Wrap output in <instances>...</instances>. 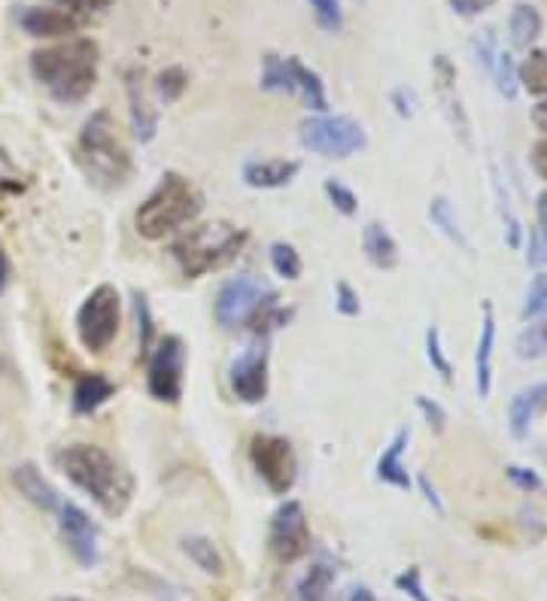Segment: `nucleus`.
Listing matches in <instances>:
<instances>
[{
    "label": "nucleus",
    "instance_id": "obj_1",
    "mask_svg": "<svg viewBox=\"0 0 547 601\" xmlns=\"http://www.w3.org/2000/svg\"><path fill=\"white\" fill-rule=\"evenodd\" d=\"M101 49L89 37H70L55 47L37 49L31 55V73L59 104H82L98 82Z\"/></svg>",
    "mask_w": 547,
    "mask_h": 601
},
{
    "label": "nucleus",
    "instance_id": "obj_2",
    "mask_svg": "<svg viewBox=\"0 0 547 601\" xmlns=\"http://www.w3.org/2000/svg\"><path fill=\"white\" fill-rule=\"evenodd\" d=\"M59 468L70 483L82 489L104 513H110V517L125 513L134 483L104 447H98V444H70L59 452Z\"/></svg>",
    "mask_w": 547,
    "mask_h": 601
},
{
    "label": "nucleus",
    "instance_id": "obj_3",
    "mask_svg": "<svg viewBox=\"0 0 547 601\" xmlns=\"http://www.w3.org/2000/svg\"><path fill=\"white\" fill-rule=\"evenodd\" d=\"M201 210H204V197L199 189L189 183L186 176L168 171L134 213V228L146 241H162L168 234L186 228Z\"/></svg>",
    "mask_w": 547,
    "mask_h": 601
},
{
    "label": "nucleus",
    "instance_id": "obj_4",
    "mask_svg": "<svg viewBox=\"0 0 547 601\" xmlns=\"http://www.w3.org/2000/svg\"><path fill=\"white\" fill-rule=\"evenodd\" d=\"M77 155L85 174L104 189H119L129 183L131 155L117 137V122L107 110H98L85 119L77 143Z\"/></svg>",
    "mask_w": 547,
    "mask_h": 601
},
{
    "label": "nucleus",
    "instance_id": "obj_5",
    "mask_svg": "<svg viewBox=\"0 0 547 601\" xmlns=\"http://www.w3.org/2000/svg\"><path fill=\"white\" fill-rule=\"evenodd\" d=\"M246 237L250 234L244 228H234L229 222H207L180 234L171 243V255L189 279H199L216 267L229 265L234 255L244 249Z\"/></svg>",
    "mask_w": 547,
    "mask_h": 601
},
{
    "label": "nucleus",
    "instance_id": "obj_6",
    "mask_svg": "<svg viewBox=\"0 0 547 601\" xmlns=\"http://www.w3.org/2000/svg\"><path fill=\"white\" fill-rule=\"evenodd\" d=\"M262 92H277V94H295L302 98L307 110L314 113H328V98L326 85L320 80V73L311 70L302 59H280L274 52H269L262 59V77H259Z\"/></svg>",
    "mask_w": 547,
    "mask_h": 601
},
{
    "label": "nucleus",
    "instance_id": "obj_7",
    "mask_svg": "<svg viewBox=\"0 0 547 601\" xmlns=\"http://www.w3.org/2000/svg\"><path fill=\"white\" fill-rule=\"evenodd\" d=\"M298 140L304 150L323 155V159H350L368 146V134L356 119L332 116V113H316V116L304 119L298 128Z\"/></svg>",
    "mask_w": 547,
    "mask_h": 601
},
{
    "label": "nucleus",
    "instance_id": "obj_8",
    "mask_svg": "<svg viewBox=\"0 0 547 601\" xmlns=\"http://www.w3.org/2000/svg\"><path fill=\"white\" fill-rule=\"evenodd\" d=\"M119 325H122V298L117 286L101 283L98 289L89 292L77 310V335L89 353H104L117 340Z\"/></svg>",
    "mask_w": 547,
    "mask_h": 601
},
{
    "label": "nucleus",
    "instance_id": "obj_9",
    "mask_svg": "<svg viewBox=\"0 0 547 601\" xmlns=\"http://www.w3.org/2000/svg\"><path fill=\"white\" fill-rule=\"evenodd\" d=\"M183 374H186V347L176 335H164L150 349L146 365V389L155 401L176 405L183 398Z\"/></svg>",
    "mask_w": 547,
    "mask_h": 601
},
{
    "label": "nucleus",
    "instance_id": "obj_10",
    "mask_svg": "<svg viewBox=\"0 0 547 601\" xmlns=\"http://www.w3.org/2000/svg\"><path fill=\"white\" fill-rule=\"evenodd\" d=\"M250 462L274 496H286L298 480V459L286 438L280 435H256L250 440Z\"/></svg>",
    "mask_w": 547,
    "mask_h": 601
},
{
    "label": "nucleus",
    "instance_id": "obj_11",
    "mask_svg": "<svg viewBox=\"0 0 547 601\" xmlns=\"http://www.w3.org/2000/svg\"><path fill=\"white\" fill-rule=\"evenodd\" d=\"M269 550L280 566H292L311 550V526L302 501H283L269 522Z\"/></svg>",
    "mask_w": 547,
    "mask_h": 601
},
{
    "label": "nucleus",
    "instance_id": "obj_12",
    "mask_svg": "<svg viewBox=\"0 0 547 601\" xmlns=\"http://www.w3.org/2000/svg\"><path fill=\"white\" fill-rule=\"evenodd\" d=\"M269 298H274L265 283L256 279L253 274H241V277H232L222 283L220 295H216V323L222 328H237V325L250 323L259 313V307Z\"/></svg>",
    "mask_w": 547,
    "mask_h": 601
},
{
    "label": "nucleus",
    "instance_id": "obj_13",
    "mask_svg": "<svg viewBox=\"0 0 547 601\" xmlns=\"http://www.w3.org/2000/svg\"><path fill=\"white\" fill-rule=\"evenodd\" d=\"M229 386L237 401L259 405L269 398V340L262 337L246 347L229 368Z\"/></svg>",
    "mask_w": 547,
    "mask_h": 601
},
{
    "label": "nucleus",
    "instance_id": "obj_14",
    "mask_svg": "<svg viewBox=\"0 0 547 601\" xmlns=\"http://www.w3.org/2000/svg\"><path fill=\"white\" fill-rule=\"evenodd\" d=\"M59 526L68 550L82 568H94L101 562V543H98V526L89 520V513L73 505V501H61L59 505Z\"/></svg>",
    "mask_w": 547,
    "mask_h": 601
},
{
    "label": "nucleus",
    "instance_id": "obj_15",
    "mask_svg": "<svg viewBox=\"0 0 547 601\" xmlns=\"http://www.w3.org/2000/svg\"><path fill=\"white\" fill-rule=\"evenodd\" d=\"M432 73H435V85H438V98H442L444 113L450 119V128L454 134H459V140L472 150V119H468L466 106L459 101V92H456V68L450 64L447 55H435L432 61Z\"/></svg>",
    "mask_w": 547,
    "mask_h": 601
},
{
    "label": "nucleus",
    "instance_id": "obj_16",
    "mask_svg": "<svg viewBox=\"0 0 547 601\" xmlns=\"http://www.w3.org/2000/svg\"><path fill=\"white\" fill-rule=\"evenodd\" d=\"M19 24L24 28V34L40 37V40L70 37L80 31L77 12L49 10V7H22V12H19Z\"/></svg>",
    "mask_w": 547,
    "mask_h": 601
},
{
    "label": "nucleus",
    "instance_id": "obj_17",
    "mask_svg": "<svg viewBox=\"0 0 547 601\" xmlns=\"http://www.w3.org/2000/svg\"><path fill=\"white\" fill-rule=\"evenodd\" d=\"M411 444V428L402 426L393 435V440L386 444V450L381 452V459H377V480L386 486H393L398 492H408L411 489V475L405 462H402V456L408 450Z\"/></svg>",
    "mask_w": 547,
    "mask_h": 601
},
{
    "label": "nucleus",
    "instance_id": "obj_18",
    "mask_svg": "<svg viewBox=\"0 0 547 601\" xmlns=\"http://www.w3.org/2000/svg\"><path fill=\"white\" fill-rule=\"evenodd\" d=\"M493 349H496V313L493 304L484 300V319H480L478 349H475V389L480 398L493 393Z\"/></svg>",
    "mask_w": 547,
    "mask_h": 601
},
{
    "label": "nucleus",
    "instance_id": "obj_19",
    "mask_svg": "<svg viewBox=\"0 0 547 601\" xmlns=\"http://www.w3.org/2000/svg\"><path fill=\"white\" fill-rule=\"evenodd\" d=\"M302 171L292 159H253L244 164V183L250 189H283Z\"/></svg>",
    "mask_w": 547,
    "mask_h": 601
},
{
    "label": "nucleus",
    "instance_id": "obj_20",
    "mask_svg": "<svg viewBox=\"0 0 547 601\" xmlns=\"http://www.w3.org/2000/svg\"><path fill=\"white\" fill-rule=\"evenodd\" d=\"M547 407V383H536L529 389H520L514 395L511 405H508V426L517 440H524L533 428V419L538 417V410Z\"/></svg>",
    "mask_w": 547,
    "mask_h": 601
},
{
    "label": "nucleus",
    "instance_id": "obj_21",
    "mask_svg": "<svg viewBox=\"0 0 547 601\" xmlns=\"http://www.w3.org/2000/svg\"><path fill=\"white\" fill-rule=\"evenodd\" d=\"M113 393H117V386H113L110 377H104V374H98V370L80 374L77 383H73V398H70V401H73V414L89 417L98 407L107 405V401L113 398Z\"/></svg>",
    "mask_w": 547,
    "mask_h": 601
},
{
    "label": "nucleus",
    "instance_id": "obj_22",
    "mask_svg": "<svg viewBox=\"0 0 547 601\" xmlns=\"http://www.w3.org/2000/svg\"><path fill=\"white\" fill-rule=\"evenodd\" d=\"M12 483H16V489L22 492L31 505H37V508L43 510H59L61 498L59 492L52 489V483H49L47 477L37 471L34 465H16L12 468Z\"/></svg>",
    "mask_w": 547,
    "mask_h": 601
},
{
    "label": "nucleus",
    "instance_id": "obj_23",
    "mask_svg": "<svg viewBox=\"0 0 547 601\" xmlns=\"http://www.w3.org/2000/svg\"><path fill=\"white\" fill-rule=\"evenodd\" d=\"M362 249L365 258L381 271H393L398 265V243L384 222H368L362 228Z\"/></svg>",
    "mask_w": 547,
    "mask_h": 601
},
{
    "label": "nucleus",
    "instance_id": "obj_24",
    "mask_svg": "<svg viewBox=\"0 0 547 601\" xmlns=\"http://www.w3.org/2000/svg\"><path fill=\"white\" fill-rule=\"evenodd\" d=\"M129 104H131V131H134V137L140 143H150L155 137V131H159V116H155V110L146 101V94L140 89L138 73H129Z\"/></svg>",
    "mask_w": 547,
    "mask_h": 601
},
{
    "label": "nucleus",
    "instance_id": "obj_25",
    "mask_svg": "<svg viewBox=\"0 0 547 601\" xmlns=\"http://www.w3.org/2000/svg\"><path fill=\"white\" fill-rule=\"evenodd\" d=\"M508 31H511L514 49H529L541 37V31H545V19H541V12L533 3L520 0V3H514Z\"/></svg>",
    "mask_w": 547,
    "mask_h": 601
},
{
    "label": "nucleus",
    "instance_id": "obj_26",
    "mask_svg": "<svg viewBox=\"0 0 547 601\" xmlns=\"http://www.w3.org/2000/svg\"><path fill=\"white\" fill-rule=\"evenodd\" d=\"M332 587H335V568L328 562H314L304 571V578L295 587L298 601H332Z\"/></svg>",
    "mask_w": 547,
    "mask_h": 601
},
{
    "label": "nucleus",
    "instance_id": "obj_27",
    "mask_svg": "<svg viewBox=\"0 0 547 601\" xmlns=\"http://www.w3.org/2000/svg\"><path fill=\"white\" fill-rule=\"evenodd\" d=\"M429 220L432 225L438 228V232L447 237V241H454L459 249H466V253H472V243H468L466 232H463V225H459V220H456V210L454 204L447 201L444 195L438 197H432V204H429Z\"/></svg>",
    "mask_w": 547,
    "mask_h": 601
},
{
    "label": "nucleus",
    "instance_id": "obj_28",
    "mask_svg": "<svg viewBox=\"0 0 547 601\" xmlns=\"http://www.w3.org/2000/svg\"><path fill=\"white\" fill-rule=\"evenodd\" d=\"M183 550H186L189 559H192L204 574H213V578L225 574V559H222L220 547L210 541V538H201V534L183 538Z\"/></svg>",
    "mask_w": 547,
    "mask_h": 601
},
{
    "label": "nucleus",
    "instance_id": "obj_29",
    "mask_svg": "<svg viewBox=\"0 0 547 601\" xmlns=\"http://www.w3.org/2000/svg\"><path fill=\"white\" fill-rule=\"evenodd\" d=\"M517 82L536 98H547V49H533L517 68Z\"/></svg>",
    "mask_w": 547,
    "mask_h": 601
},
{
    "label": "nucleus",
    "instance_id": "obj_30",
    "mask_svg": "<svg viewBox=\"0 0 547 601\" xmlns=\"http://www.w3.org/2000/svg\"><path fill=\"white\" fill-rule=\"evenodd\" d=\"M514 353L517 359L536 361L547 356V319H538V323L526 325L524 332L514 340Z\"/></svg>",
    "mask_w": 547,
    "mask_h": 601
},
{
    "label": "nucleus",
    "instance_id": "obj_31",
    "mask_svg": "<svg viewBox=\"0 0 547 601\" xmlns=\"http://www.w3.org/2000/svg\"><path fill=\"white\" fill-rule=\"evenodd\" d=\"M269 258H271V267H274V274L283 279H298L302 277V255L295 253V246L292 243H271V249H269Z\"/></svg>",
    "mask_w": 547,
    "mask_h": 601
},
{
    "label": "nucleus",
    "instance_id": "obj_32",
    "mask_svg": "<svg viewBox=\"0 0 547 601\" xmlns=\"http://www.w3.org/2000/svg\"><path fill=\"white\" fill-rule=\"evenodd\" d=\"M426 359H429L432 370H435V374H438L444 383L454 380V365H450L447 353H444L442 332H438L435 325H429V328H426Z\"/></svg>",
    "mask_w": 547,
    "mask_h": 601
},
{
    "label": "nucleus",
    "instance_id": "obj_33",
    "mask_svg": "<svg viewBox=\"0 0 547 601\" xmlns=\"http://www.w3.org/2000/svg\"><path fill=\"white\" fill-rule=\"evenodd\" d=\"M493 80H496V89L505 101H514L517 98V89H520V82H517V64L508 52H499L496 55V68H493Z\"/></svg>",
    "mask_w": 547,
    "mask_h": 601
},
{
    "label": "nucleus",
    "instance_id": "obj_34",
    "mask_svg": "<svg viewBox=\"0 0 547 601\" xmlns=\"http://www.w3.org/2000/svg\"><path fill=\"white\" fill-rule=\"evenodd\" d=\"M323 192H326V197L332 201V207L338 210L341 216H356V210H359V197H356V192L350 189V185H344L341 180H326L323 183Z\"/></svg>",
    "mask_w": 547,
    "mask_h": 601
},
{
    "label": "nucleus",
    "instance_id": "obj_35",
    "mask_svg": "<svg viewBox=\"0 0 547 601\" xmlns=\"http://www.w3.org/2000/svg\"><path fill=\"white\" fill-rule=\"evenodd\" d=\"M545 313H547V274H536L533 283H529V289H526L520 316H524V319H541Z\"/></svg>",
    "mask_w": 547,
    "mask_h": 601
},
{
    "label": "nucleus",
    "instance_id": "obj_36",
    "mask_svg": "<svg viewBox=\"0 0 547 601\" xmlns=\"http://www.w3.org/2000/svg\"><path fill=\"white\" fill-rule=\"evenodd\" d=\"M134 316H138V337H140V353L150 356L152 340H155V325H152V310L146 295L134 292Z\"/></svg>",
    "mask_w": 547,
    "mask_h": 601
},
{
    "label": "nucleus",
    "instance_id": "obj_37",
    "mask_svg": "<svg viewBox=\"0 0 547 601\" xmlns=\"http://www.w3.org/2000/svg\"><path fill=\"white\" fill-rule=\"evenodd\" d=\"M311 3V10H314L316 22L323 24L326 31H341L344 28V10H341L338 0H307Z\"/></svg>",
    "mask_w": 547,
    "mask_h": 601
},
{
    "label": "nucleus",
    "instance_id": "obj_38",
    "mask_svg": "<svg viewBox=\"0 0 547 601\" xmlns=\"http://www.w3.org/2000/svg\"><path fill=\"white\" fill-rule=\"evenodd\" d=\"M155 89H159V98H162L164 104H174L176 98L183 94V89H186V73L180 68H168L164 73H159Z\"/></svg>",
    "mask_w": 547,
    "mask_h": 601
},
{
    "label": "nucleus",
    "instance_id": "obj_39",
    "mask_svg": "<svg viewBox=\"0 0 547 601\" xmlns=\"http://www.w3.org/2000/svg\"><path fill=\"white\" fill-rule=\"evenodd\" d=\"M472 49H475V55H478L480 68L487 70V73H493V68H496V55H499L493 31H480V34H475V40H472Z\"/></svg>",
    "mask_w": 547,
    "mask_h": 601
},
{
    "label": "nucleus",
    "instance_id": "obj_40",
    "mask_svg": "<svg viewBox=\"0 0 547 601\" xmlns=\"http://www.w3.org/2000/svg\"><path fill=\"white\" fill-rule=\"evenodd\" d=\"M396 590L405 592L411 601H432L429 595H426V587H423L419 568H405V571L396 578Z\"/></svg>",
    "mask_w": 547,
    "mask_h": 601
},
{
    "label": "nucleus",
    "instance_id": "obj_41",
    "mask_svg": "<svg viewBox=\"0 0 547 601\" xmlns=\"http://www.w3.org/2000/svg\"><path fill=\"white\" fill-rule=\"evenodd\" d=\"M417 410L423 414V419L429 422L435 435H442L444 428H447V410H444L435 398H429V395H417Z\"/></svg>",
    "mask_w": 547,
    "mask_h": 601
},
{
    "label": "nucleus",
    "instance_id": "obj_42",
    "mask_svg": "<svg viewBox=\"0 0 547 601\" xmlns=\"http://www.w3.org/2000/svg\"><path fill=\"white\" fill-rule=\"evenodd\" d=\"M335 307H338V313H344V316H359L362 313L359 295H356V292H353V286H350V283H344V279H341L338 286H335Z\"/></svg>",
    "mask_w": 547,
    "mask_h": 601
},
{
    "label": "nucleus",
    "instance_id": "obj_43",
    "mask_svg": "<svg viewBox=\"0 0 547 601\" xmlns=\"http://www.w3.org/2000/svg\"><path fill=\"white\" fill-rule=\"evenodd\" d=\"M508 480H511L520 492H536V489H541V477L533 471V468H524V465H508Z\"/></svg>",
    "mask_w": 547,
    "mask_h": 601
},
{
    "label": "nucleus",
    "instance_id": "obj_44",
    "mask_svg": "<svg viewBox=\"0 0 547 601\" xmlns=\"http://www.w3.org/2000/svg\"><path fill=\"white\" fill-rule=\"evenodd\" d=\"M450 3V10L456 12V16H463V19H475V16H480V12H487L496 0H447Z\"/></svg>",
    "mask_w": 547,
    "mask_h": 601
},
{
    "label": "nucleus",
    "instance_id": "obj_45",
    "mask_svg": "<svg viewBox=\"0 0 547 601\" xmlns=\"http://www.w3.org/2000/svg\"><path fill=\"white\" fill-rule=\"evenodd\" d=\"M59 3L70 12H101L107 10L113 0H59Z\"/></svg>",
    "mask_w": 547,
    "mask_h": 601
},
{
    "label": "nucleus",
    "instance_id": "obj_46",
    "mask_svg": "<svg viewBox=\"0 0 547 601\" xmlns=\"http://www.w3.org/2000/svg\"><path fill=\"white\" fill-rule=\"evenodd\" d=\"M529 164H533V171L547 183V137L538 140L536 146H533V152H529Z\"/></svg>",
    "mask_w": 547,
    "mask_h": 601
},
{
    "label": "nucleus",
    "instance_id": "obj_47",
    "mask_svg": "<svg viewBox=\"0 0 547 601\" xmlns=\"http://www.w3.org/2000/svg\"><path fill=\"white\" fill-rule=\"evenodd\" d=\"M419 489H423V496H426V501L432 505V510H435L438 517H444V501L442 496H438V489L432 486L429 475H419Z\"/></svg>",
    "mask_w": 547,
    "mask_h": 601
},
{
    "label": "nucleus",
    "instance_id": "obj_48",
    "mask_svg": "<svg viewBox=\"0 0 547 601\" xmlns=\"http://www.w3.org/2000/svg\"><path fill=\"white\" fill-rule=\"evenodd\" d=\"M536 216H538V241L545 243V249H547V192L538 195Z\"/></svg>",
    "mask_w": 547,
    "mask_h": 601
},
{
    "label": "nucleus",
    "instance_id": "obj_49",
    "mask_svg": "<svg viewBox=\"0 0 547 601\" xmlns=\"http://www.w3.org/2000/svg\"><path fill=\"white\" fill-rule=\"evenodd\" d=\"M533 125H536V131H541V134L547 137V98L533 106Z\"/></svg>",
    "mask_w": 547,
    "mask_h": 601
},
{
    "label": "nucleus",
    "instance_id": "obj_50",
    "mask_svg": "<svg viewBox=\"0 0 547 601\" xmlns=\"http://www.w3.org/2000/svg\"><path fill=\"white\" fill-rule=\"evenodd\" d=\"M393 101H396V110H398V116H405L411 119L414 116V106H411V101H405V89H398V92H393Z\"/></svg>",
    "mask_w": 547,
    "mask_h": 601
},
{
    "label": "nucleus",
    "instance_id": "obj_51",
    "mask_svg": "<svg viewBox=\"0 0 547 601\" xmlns=\"http://www.w3.org/2000/svg\"><path fill=\"white\" fill-rule=\"evenodd\" d=\"M350 601H377V595L368 587H356V590L350 592Z\"/></svg>",
    "mask_w": 547,
    "mask_h": 601
},
{
    "label": "nucleus",
    "instance_id": "obj_52",
    "mask_svg": "<svg viewBox=\"0 0 547 601\" xmlns=\"http://www.w3.org/2000/svg\"><path fill=\"white\" fill-rule=\"evenodd\" d=\"M7 277H10V267H7V255L0 253V292L7 289Z\"/></svg>",
    "mask_w": 547,
    "mask_h": 601
},
{
    "label": "nucleus",
    "instance_id": "obj_53",
    "mask_svg": "<svg viewBox=\"0 0 547 601\" xmlns=\"http://www.w3.org/2000/svg\"><path fill=\"white\" fill-rule=\"evenodd\" d=\"M55 601H82V599H55Z\"/></svg>",
    "mask_w": 547,
    "mask_h": 601
}]
</instances>
